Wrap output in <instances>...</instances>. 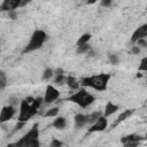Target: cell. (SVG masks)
Wrapping results in <instances>:
<instances>
[{
  "label": "cell",
  "instance_id": "8992f818",
  "mask_svg": "<svg viewBox=\"0 0 147 147\" xmlns=\"http://www.w3.org/2000/svg\"><path fill=\"white\" fill-rule=\"evenodd\" d=\"M28 3L26 0H3L2 3L0 5V10L1 11H11L16 10L18 7H23Z\"/></svg>",
  "mask_w": 147,
  "mask_h": 147
},
{
  "label": "cell",
  "instance_id": "ba28073f",
  "mask_svg": "<svg viewBox=\"0 0 147 147\" xmlns=\"http://www.w3.org/2000/svg\"><path fill=\"white\" fill-rule=\"evenodd\" d=\"M15 107L11 106V105H8V106H5L2 109H1V113H0V122L3 124L5 122H8L10 121L14 115H15Z\"/></svg>",
  "mask_w": 147,
  "mask_h": 147
},
{
  "label": "cell",
  "instance_id": "cb8c5ba5",
  "mask_svg": "<svg viewBox=\"0 0 147 147\" xmlns=\"http://www.w3.org/2000/svg\"><path fill=\"white\" fill-rule=\"evenodd\" d=\"M7 85V78H6V74L5 71H0V88L3 90Z\"/></svg>",
  "mask_w": 147,
  "mask_h": 147
},
{
  "label": "cell",
  "instance_id": "4316f807",
  "mask_svg": "<svg viewBox=\"0 0 147 147\" xmlns=\"http://www.w3.org/2000/svg\"><path fill=\"white\" fill-rule=\"evenodd\" d=\"M62 146H63V142L57 140V139H53L51 145H49V147H62Z\"/></svg>",
  "mask_w": 147,
  "mask_h": 147
},
{
  "label": "cell",
  "instance_id": "603a6c76",
  "mask_svg": "<svg viewBox=\"0 0 147 147\" xmlns=\"http://www.w3.org/2000/svg\"><path fill=\"white\" fill-rule=\"evenodd\" d=\"M42 103H44V98L37 96V98H34V101H33V103H32V107L38 110V109H40V107L42 106Z\"/></svg>",
  "mask_w": 147,
  "mask_h": 147
},
{
  "label": "cell",
  "instance_id": "83f0119b",
  "mask_svg": "<svg viewBox=\"0 0 147 147\" xmlns=\"http://www.w3.org/2000/svg\"><path fill=\"white\" fill-rule=\"evenodd\" d=\"M24 125H25V123H23V122H17L16 125H15V127H14V130H13V133L16 132V131H18V130H21Z\"/></svg>",
  "mask_w": 147,
  "mask_h": 147
},
{
  "label": "cell",
  "instance_id": "836d02e7",
  "mask_svg": "<svg viewBox=\"0 0 147 147\" xmlns=\"http://www.w3.org/2000/svg\"><path fill=\"white\" fill-rule=\"evenodd\" d=\"M94 2H95V0H90L87 3H94Z\"/></svg>",
  "mask_w": 147,
  "mask_h": 147
},
{
  "label": "cell",
  "instance_id": "d6a6232c",
  "mask_svg": "<svg viewBox=\"0 0 147 147\" xmlns=\"http://www.w3.org/2000/svg\"><path fill=\"white\" fill-rule=\"evenodd\" d=\"M131 52H132L133 54H139V53H140V48H139V46H132Z\"/></svg>",
  "mask_w": 147,
  "mask_h": 147
},
{
  "label": "cell",
  "instance_id": "9a60e30c",
  "mask_svg": "<svg viewBox=\"0 0 147 147\" xmlns=\"http://www.w3.org/2000/svg\"><path fill=\"white\" fill-rule=\"evenodd\" d=\"M65 84L68 85V87L70 90H78L79 86H80V83H78V80L74 76H67Z\"/></svg>",
  "mask_w": 147,
  "mask_h": 147
},
{
  "label": "cell",
  "instance_id": "2e32d148",
  "mask_svg": "<svg viewBox=\"0 0 147 147\" xmlns=\"http://www.w3.org/2000/svg\"><path fill=\"white\" fill-rule=\"evenodd\" d=\"M52 125H53L55 129H57V130H63V129H65V126H67V121H65L64 117H56V118L53 121Z\"/></svg>",
  "mask_w": 147,
  "mask_h": 147
},
{
  "label": "cell",
  "instance_id": "5bb4252c",
  "mask_svg": "<svg viewBox=\"0 0 147 147\" xmlns=\"http://www.w3.org/2000/svg\"><path fill=\"white\" fill-rule=\"evenodd\" d=\"M117 110H118V106H117V105H115V103H113V102H108V103L106 105V107H105L103 116H105V117H108V116L115 114Z\"/></svg>",
  "mask_w": 147,
  "mask_h": 147
},
{
  "label": "cell",
  "instance_id": "4dcf8cb0",
  "mask_svg": "<svg viewBox=\"0 0 147 147\" xmlns=\"http://www.w3.org/2000/svg\"><path fill=\"white\" fill-rule=\"evenodd\" d=\"M137 46H141V47H147V41H146L145 39L138 40V41H137Z\"/></svg>",
  "mask_w": 147,
  "mask_h": 147
},
{
  "label": "cell",
  "instance_id": "4fadbf2b",
  "mask_svg": "<svg viewBox=\"0 0 147 147\" xmlns=\"http://www.w3.org/2000/svg\"><path fill=\"white\" fill-rule=\"evenodd\" d=\"M142 139H145V138H142V137H140V136H138V134L132 133V134H127V136L122 137V138H121V142H122L123 145L126 144V142H132V141H138V142H140Z\"/></svg>",
  "mask_w": 147,
  "mask_h": 147
},
{
  "label": "cell",
  "instance_id": "1f68e13d",
  "mask_svg": "<svg viewBox=\"0 0 147 147\" xmlns=\"http://www.w3.org/2000/svg\"><path fill=\"white\" fill-rule=\"evenodd\" d=\"M101 6L102 7H110L111 6V1L110 0H103V1H101Z\"/></svg>",
  "mask_w": 147,
  "mask_h": 147
},
{
  "label": "cell",
  "instance_id": "9c48e42d",
  "mask_svg": "<svg viewBox=\"0 0 147 147\" xmlns=\"http://www.w3.org/2000/svg\"><path fill=\"white\" fill-rule=\"evenodd\" d=\"M108 126V121L105 116H101L94 124L91 125V127L88 129V133H93V132H101V131H105Z\"/></svg>",
  "mask_w": 147,
  "mask_h": 147
},
{
  "label": "cell",
  "instance_id": "52a82bcc",
  "mask_svg": "<svg viewBox=\"0 0 147 147\" xmlns=\"http://www.w3.org/2000/svg\"><path fill=\"white\" fill-rule=\"evenodd\" d=\"M59 98H60V92L53 85H47L46 91H45V95H44V103H46V105L53 103Z\"/></svg>",
  "mask_w": 147,
  "mask_h": 147
},
{
  "label": "cell",
  "instance_id": "ffe728a7",
  "mask_svg": "<svg viewBox=\"0 0 147 147\" xmlns=\"http://www.w3.org/2000/svg\"><path fill=\"white\" fill-rule=\"evenodd\" d=\"M90 51H91V46L88 44L77 46V54H85V53H87Z\"/></svg>",
  "mask_w": 147,
  "mask_h": 147
},
{
  "label": "cell",
  "instance_id": "44dd1931",
  "mask_svg": "<svg viewBox=\"0 0 147 147\" xmlns=\"http://www.w3.org/2000/svg\"><path fill=\"white\" fill-rule=\"evenodd\" d=\"M65 80H67V77L64 76V74H62V75H55V77H54V83L56 85H63L65 83Z\"/></svg>",
  "mask_w": 147,
  "mask_h": 147
},
{
  "label": "cell",
  "instance_id": "3957f363",
  "mask_svg": "<svg viewBox=\"0 0 147 147\" xmlns=\"http://www.w3.org/2000/svg\"><path fill=\"white\" fill-rule=\"evenodd\" d=\"M46 32L42 31V30H36L31 38H30V41L28 42V45L24 47L23 49V54H26V53H31V52H34L39 48H41V46L44 45L45 40H46Z\"/></svg>",
  "mask_w": 147,
  "mask_h": 147
},
{
  "label": "cell",
  "instance_id": "484cf974",
  "mask_svg": "<svg viewBox=\"0 0 147 147\" xmlns=\"http://www.w3.org/2000/svg\"><path fill=\"white\" fill-rule=\"evenodd\" d=\"M138 69L140 71H147V57H144L140 61V64H139V68Z\"/></svg>",
  "mask_w": 147,
  "mask_h": 147
},
{
  "label": "cell",
  "instance_id": "6da1fadb",
  "mask_svg": "<svg viewBox=\"0 0 147 147\" xmlns=\"http://www.w3.org/2000/svg\"><path fill=\"white\" fill-rule=\"evenodd\" d=\"M8 147H40L38 123L33 124V126L21 139H18L13 144H9Z\"/></svg>",
  "mask_w": 147,
  "mask_h": 147
},
{
  "label": "cell",
  "instance_id": "7a4b0ae2",
  "mask_svg": "<svg viewBox=\"0 0 147 147\" xmlns=\"http://www.w3.org/2000/svg\"><path fill=\"white\" fill-rule=\"evenodd\" d=\"M110 79V75L109 74H100V75H95V76H88V77H84L80 80V85L83 87H91L94 88L96 91H105L108 86Z\"/></svg>",
  "mask_w": 147,
  "mask_h": 147
},
{
  "label": "cell",
  "instance_id": "8fae6325",
  "mask_svg": "<svg viewBox=\"0 0 147 147\" xmlns=\"http://www.w3.org/2000/svg\"><path fill=\"white\" fill-rule=\"evenodd\" d=\"M133 113H134V109H126V110H124L123 113H121V114L118 115V117L116 118V121L113 123L111 127H115V126L118 125L121 122H123V121H125L126 118H129Z\"/></svg>",
  "mask_w": 147,
  "mask_h": 147
},
{
  "label": "cell",
  "instance_id": "7c38bea8",
  "mask_svg": "<svg viewBox=\"0 0 147 147\" xmlns=\"http://www.w3.org/2000/svg\"><path fill=\"white\" fill-rule=\"evenodd\" d=\"M74 123H75V126L76 129H80L83 126H85L87 123V115H84V114H77L74 118Z\"/></svg>",
  "mask_w": 147,
  "mask_h": 147
},
{
  "label": "cell",
  "instance_id": "d6986e66",
  "mask_svg": "<svg viewBox=\"0 0 147 147\" xmlns=\"http://www.w3.org/2000/svg\"><path fill=\"white\" fill-rule=\"evenodd\" d=\"M57 114H59V107H53V108L46 110V111L42 114V116H44V117H55Z\"/></svg>",
  "mask_w": 147,
  "mask_h": 147
},
{
  "label": "cell",
  "instance_id": "f546056e",
  "mask_svg": "<svg viewBox=\"0 0 147 147\" xmlns=\"http://www.w3.org/2000/svg\"><path fill=\"white\" fill-rule=\"evenodd\" d=\"M8 17L11 18V20L17 18V13H16V10H11V11H9V13H8Z\"/></svg>",
  "mask_w": 147,
  "mask_h": 147
},
{
  "label": "cell",
  "instance_id": "7402d4cb",
  "mask_svg": "<svg viewBox=\"0 0 147 147\" xmlns=\"http://www.w3.org/2000/svg\"><path fill=\"white\" fill-rule=\"evenodd\" d=\"M53 76H54L53 70H52L51 68H46V69L44 70V72H42V80H48V79H51Z\"/></svg>",
  "mask_w": 147,
  "mask_h": 147
},
{
  "label": "cell",
  "instance_id": "e0dca14e",
  "mask_svg": "<svg viewBox=\"0 0 147 147\" xmlns=\"http://www.w3.org/2000/svg\"><path fill=\"white\" fill-rule=\"evenodd\" d=\"M101 116H103V115L101 114V111H93L92 114L87 115V123H88V124H94Z\"/></svg>",
  "mask_w": 147,
  "mask_h": 147
},
{
  "label": "cell",
  "instance_id": "30bf717a",
  "mask_svg": "<svg viewBox=\"0 0 147 147\" xmlns=\"http://www.w3.org/2000/svg\"><path fill=\"white\" fill-rule=\"evenodd\" d=\"M147 37V23L140 25L139 28H137L134 30V32L132 33L131 36V42H137L138 40H141V39H145Z\"/></svg>",
  "mask_w": 147,
  "mask_h": 147
},
{
  "label": "cell",
  "instance_id": "5b68a950",
  "mask_svg": "<svg viewBox=\"0 0 147 147\" xmlns=\"http://www.w3.org/2000/svg\"><path fill=\"white\" fill-rule=\"evenodd\" d=\"M38 110L32 107L31 103H29L25 100H22L20 102V114L17 116V122L26 123L29 119H31L34 115H37Z\"/></svg>",
  "mask_w": 147,
  "mask_h": 147
},
{
  "label": "cell",
  "instance_id": "e575fe53",
  "mask_svg": "<svg viewBox=\"0 0 147 147\" xmlns=\"http://www.w3.org/2000/svg\"><path fill=\"white\" fill-rule=\"evenodd\" d=\"M146 85H147V80H146Z\"/></svg>",
  "mask_w": 147,
  "mask_h": 147
},
{
  "label": "cell",
  "instance_id": "d4e9b609",
  "mask_svg": "<svg viewBox=\"0 0 147 147\" xmlns=\"http://www.w3.org/2000/svg\"><path fill=\"white\" fill-rule=\"evenodd\" d=\"M108 60H109V62L111 63V64H117L118 63V61H119V59H118V56L116 55V54H108Z\"/></svg>",
  "mask_w": 147,
  "mask_h": 147
},
{
  "label": "cell",
  "instance_id": "f1b7e54d",
  "mask_svg": "<svg viewBox=\"0 0 147 147\" xmlns=\"http://www.w3.org/2000/svg\"><path fill=\"white\" fill-rule=\"evenodd\" d=\"M139 144H140V142H138V141H132V142H126V144H124L123 146H124V147H138Z\"/></svg>",
  "mask_w": 147,
  "mask_h": 147
},
{
  "label": "cell",
  "instance_id": "277c9868",
  "mask_svg": "<svg viewBox=\"0 0 147 147\" xmlns=\"http://www.w3.org/2000/svg\"><path fill=\"white\" fill-rule=\"evenodd\" d=\"M69 100L72 101L74 103L78 105L80 108H87L90 105H92L95 100L94 95H92L91 93H88L86 90L82 88L75 93H72L69 96Z\"/></svg>",
  "mask_w": 147,
  "mask_h": 147
},
{
  "label": "cell",
  "instance_id": "ac0fdd59",
  "mask_svg": "<svg viewBox=\"0 0 147 147\" xmlns=\"http://www.w3.org/2000/svg\"><path fill=\"white\" fill-rule=\"evenodd\" d=\"M90 39H91V34H90V33H84V34H82V36L79 37V39L77 40V46L87 44V42L90 41Z\"/></svg>",
  "mask_w": 147,
  "mask_h": 147
}]
</instances>
